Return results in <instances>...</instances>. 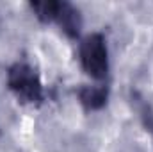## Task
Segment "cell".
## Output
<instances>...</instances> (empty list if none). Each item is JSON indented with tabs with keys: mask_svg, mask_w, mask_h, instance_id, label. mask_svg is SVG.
<instances>
[{
	"mask_svg": "<svg viewBox=\"0 0 153 152\" xmlns=\"http://www.w3.org/2000/svg\"><path fill=\"white\" fill-rule=\"evenodd\" d=\"M34 11L38 13V18L43 22H55L59 27L70 36L76 38L80 32V14L71 4L66 2H36L32 4Z\"/></svg>",
	"mask_w": 153,
	"mask_h": 152,
	"instance_id": "cell-1",
	"label": "cell"
},
{
	"mask_svg": "<svg viewBox=\"0 0 153 152\" xmlns=\"http://www.w3.org/2000/svg\"><path fill=\"white\" fill-rule=\"evenodd\" d=\"M80 63L85 74L93 79H103L109 72V54L102 34H89L80 43Z\"/></svg>",
	"mask_w": 153,
	"mask_h": 152,
	"instance_id": "cell-2",
	"label": "cell"
},
{
	"mask_svg": "<svg viewBox=\"0 0 153 152\" xmlns=\"http://www.w3.org/2000/svg\"><path fill=\"white\" fill-rule=\"evenodd\" d=\"M7 84L22 102L34 104L43 99V84L38 74L29 65L18 63L11 66L7 72Z\"/></svg>",
	"mask_w": 153,
	"mask_h": 152,
	"instance_id": "cell-3",
	"label": "cell"
},
{
	"mask_svg": "<svg viewBox=\"0 0 153 152\" xmlns=\"http://www.w3.org/2000/svg\"><path fill=\"white\" fill-rule=\"evenodd\" d=\"M78 97H80V102L85 109L96 111L107 104L109 93H107V88H103V86H84L80 90Z\"/></svg>",
	"mask_w": 153,
	"mask_h": 152,
	"instance_id": "cell-4",
	"label": "cell"
}]
</instances>
